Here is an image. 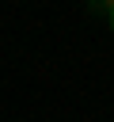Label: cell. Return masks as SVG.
I'll list each match as a JSON object with an SVG mask.
<instances>
[{"mask_svg": "<svg viewBox=\"0 0 114 122\" xmlns=\"http://www.w3.org/2000/svg\"><path fill=\"white\" fill-rule=\"evenodd\" d=\"M87 11H110V8H106L103 0H87Z\"/></svg>", "mask_w": 114, "mask_h": 122, "instance_id": "1", "label": "cell"}, {"mask_svg": "<svg viewBox=\"0 0 114 122\" xmlns=\"http://www.w3.org/2000/svg\"><path fill=\"white\" fill-rule=\"evenodd\" d=\"M106 23H110V30H114V4H110V11H106Z\"/></svg>", "mask_w": 114, "mask_h": 122, "instance_id": "2", "label": "cell"}, {"mask_svg": "<svg viewBox=\"0 0 114 122\" xmlns=\"http://www.w3.org/2000/svg\"><path fill=\"white\" fill-rule=\"evenodd\" d=\"M103 4H106V8H110V4H114V0H103Z\"/></svg>", "mask_w": 114, "mask_h": 122, "instance_id": "3", "label": "cell"}]
</instances>
